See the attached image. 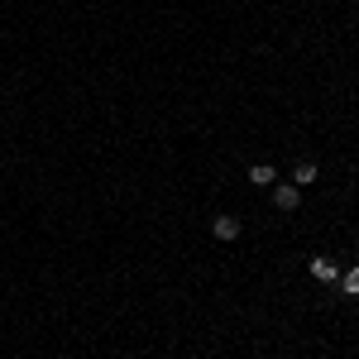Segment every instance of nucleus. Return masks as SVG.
<instances>
[{"mask_svg": "<svg viewBox=\"0 0 359 359\" xmlns=\"http://www.w3.org/2000/svg\"><path fill=\"white\" fill-rule=\"evenodd\" d=\"M273 206L278 211H297L302 206V187L297 182H273Z\"/></svg>", "mask_w": 359, "mask_h": 359, "instance_id": "obj_1", "label": "nucleus"}, {"mask_svg": "<svg viewBox=\"0 0 359 359\" xmlns=\"http://www.w3.org/2000/svg\"><path fill=\"white\" fill-rule=\"evenodd\" d=\"M211 230H216V240H240V221L235 216H216Z\"/></svg>", "mask_w": 359, "mask_h": 359, "instance_id": "obj_2", "label": "nucleus"}, {"mask_svg": "<svg viewBox=\"0 0 359 359\" xmlns=\"http://www.w3.org/2000/svg\"><path fill=\"white\" fill-rule=\"evenodd\" d=\"M249 182H254V187H273V182H278L273 163H254V168H249Z\"/></svg>", "mask_w": 359, "mask_h": 359, "instance_id": "obj_3", "label": "nucleus"}, {"mask_svg": "<svg viewBox=\"0 0 359 359\" xmlns=\"http://www.w3.org/2000/svg\"><path fill=\"white\" fill-rule=\"evenodd\" d=\"M311 278H321V283H335V278H340V269H335L331 259H311Z\"/></svg>", "mask_w": 359, "mask_h": 359, "instance_id": "obj_4", "label": "nucleus"}, {"mask_svg": "<svg viewBox=\"0 0 359 359\" xmlns=\"http://www.w3.org/2000/svg\"><path fill=\"white\" fill-rule=\"evenodd\" d=\"M292 182H297V187L316 182V163H297V168H292Z\"/></svg>", "mask_w": 359, "mask_h": 359, "instance_id": "obj_5", "label": "nucleus"}, {"mask_svg": "<svg viewBox=\"0 0 359 359\" xmlns=\"http://www.w3.org/2000/svg\"><path fill=\"white\" fill-rule=\"evenodd\" d=\"M340 287H345V297H359V264L350 273H340Z\"/></svg>", "mask_w": 359, "mask_h": 359, "instance_id": "obj_6", "label": "nucleus"}]
</instances>
